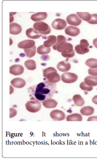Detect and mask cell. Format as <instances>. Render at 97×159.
Segmentation results:
<instances>
[{"mask_svg":"<svg viewBox=\"0 0 97 159\" xmlns=\"http://www.w3.org/2000/svg\"><path fill=\"white\" fill-rule=\"evenodd\" d=\"M92 101L94 104L97 105V95L93 97L92 99Z\"/></svg>","mask_w":97,"mask_h":159,"instance_id":"obj_37","label":"cell"},{"mask_svg":"<svg viewBox=\"0 0 97 159\" xmlns=\"http://www.w3.org/2000/svg\"><path fill=\"white\" fill-rule=\"evenodd\" d=\"M24 51L27 57L31 58L33 57L36 53V47L34 46L30 48L24 49Z\"/></svg>","mask_w":97,"mask_h":159,"instance_id":"obj_26","label":"cell"},{"mask_svg":"<svg viewBox=\"0 0 97 159\" xmlns=\"http://www.w3.org/2000/svg\"><path fill=\"white\" fill-rule=\"evenodd\" d=\"M35 42L33 40H27L20 42L18 46L20 48L27 49L33 47L35 46Z\"/></svg>","mask_w":97,"mask_h":159,"instance_id":"obj_14","label":"cell"},{"mask_svg":"<svg viewBox=\"0 0 97 159\" xmlns=\"http://www.w3.org/2000/svg\"><path fill=\"white\" fill-rule=\"evenodd\" d=\"M80 87L81 89L83 91H91L93 89V87L89 86L85 82H82L80 84Z\"/></svg>","mask_w":97,"mask_h":159,"instance_id":"obj_30","label":"cell"},{"mask_svg":"<svg viewBox=\"0 0 97 159\" xmlns=\"http://www.w3.org/2000/svg\"><path fill=\"white\" fill-rule=\"evenodd\" d=\"M76 13L80 18L84 21H89L91 19V14L88 12H77Z\"/></svg>","mask_w":97,"mask_h":159,"instance_id":"obj_29","label":"cell"},{"mask_svg":"<svg viewBox=\"0 0 97 159\" xmlns=\"http://www.w3.org/2000/svg\"><path fill=\"white\" fill-rule=\"evenodd\" d=\"M89 44L87 40L82 39L80 41V45H77L75 47V51L79 54L84 55L89 52Z\"/></svg>","mask_w":97,"mask_h":159,"instance_id":"obj_4","label":"cell"},{"mask_svg":"<svg viewBox=\"0 0 97 159\" xmlns=\"http://www.w3.org/2000/svg\"><path fill=\"white\" fill-rule=\"evenodd\" d=\"M78 79V75L74 73L66 72L61 75L62 81L67 84L74 83Z\"/></svg>","mask_w":97,"mask_h":159,"instance_id":"obj_7","label":"cell"},{"mask_svg":"<svg viewBox=\"0 0 97 159\" xmlns=\"http://www.w3.org/2000/svg\"><path fill=\"white\" fill-rule=\"evenodd\" d=\"M48 16V14L46 12H38L32 14L31 19L34 22L41 21L45 19Z\"/></svg>","mask_w":97,"mask_h":159,"instance_id":"obj_18","label":"cell"},{"mask_svg":"<svg viewBox=\"0 0 97 159\" xmlns=\"http://www.w3.org/2000/svg\"><path fill=\"white\" fill-rule=\"evenodd\" d=\"M24 67L20 65L15 64L10 67V73L14 75H19L24 72Z\"/></svg>","mask_w":97,"mask_h":159,"instance_id":"obj_11","label":"cell"},{"mask_svg":"<svg viewBox=\"0 0 97 159\" xmlns=\"http://www.w3.org/2000/svg\"><path fill=\"white\" fill-rule=\"evenodd\" d=\"M25 65L29 70H34L36 69V64L35 61L33 60H28L25 62Z\"/></svg>","mask_w":97,"mask_h":159,"instance_id":"obj_25","label":"cell"},{"mask_svg":"<svg viewBox=\"0 0 97 159\" xmlns=\"http://www.w3.org/2000/svg\"><path fill=\"white\" fill-rule=\"evenodd\" d=\"M10 118L16 116L17 113V112L15 109L13 108H10Z\"/></svg>","mask_w":97,"mask_h":159,"instance_id":"obj_35","label":"cell"},{"mask_svg":"<svg viewBox=\"0 0 97 159\" xmlns=\"http://www.w3.org/2000/svg\"><path fill=\"white\" fill-rule=\"evenodd\" d=\"M67 23L70 25L78 26L81 24L82 20L76 14H71L67 18Z\"/></svg>","mask_w":97,"mask_h":159,"instance_id":"obj_8","label":"cell"},{"mask_svg":"<svg viewBox=\"0 0 97 159\" xmlns=\"http://www.w3.org/2000/svg\"><path fill=\"white\" fill-rule=\"evenodd\" d=\"M30 101L43 102L51 98L57 92L56 84L48 81L34 85L27 89Z\"/></svg>","mask_w":97,"mask_h":159,"instance_id":"obj_1","label":"cell"},{"mask_svg":"<svg viewBox=\"0 0 97 159\" xmlns=\"http://www.w3.org/2000/svg\"><path fill=\"white\" fill-rule=\"evenodd\" d=\"M88 73L91 75L94 76H97V68H90L88 70Z\"/></svg>","mask_w":97,"mask_h":159,"instance_id":"obj_34","label":"cell"},{"mask_svg":"<svg viewBox=\"0 0 97 159\" xmlns=\"http://www.w3.org/2000/svg\"><path fill=\"white\" fill-rule=\"evenodd\" d=\"M67 26V23L65 20L61 18L55 19L52 23V28L56 30H63Z\"/></svg>","mask_w":97,"mask_h":159,"instance_id":"obj_10","label":"cell"},{"mask_svg":"<svg viewBox=\"0 0 97 159\" xmlns=\"http://www.w3.org/2000/svg\"><path fill=\"white\" fill-rule=\"evenodd\" d=\"M61 55L63 57L66 58H71L74 56L75 55V51H73L71 52L68 53H61Z\"/></svg>","mask_w":97,"mask_h":159,"instance_id":"obj_33","label":"cell"},{"mask_svg":"<svg viewBox=\"0 0 97 159\" xmlns=\"http://www.w3.org/2000/svg\"><path fill=\"white\" fill-rule=\"evenodd\" d=\"M72 100L75 105L78 107H82L85 104L83 99L79 95H75L73 96Z\"/></svg>","mask_w":97,"mask_h":159,"instance_id":"obj_24","label":"cell"},{"mask_svg":"<svg viewBox=\"0 0 97 159\" xmlns=\"http://www.w3.org/2000/svg\"><path fill=\"white\" fill-rule=\"evenodd\" d=\"M80 112L82 115L89 116L92 115L94 113L95 109L91 107L87 106L82 108Z\"/></svg>","mask_w":97,"mask_h":159,"instance_id":"obj_22","label":"cell"},{"mask_svg":"<svg viewBox=\"0 0 97 159\" xmlns=\"http://www.w3.org/2000/svg\"><path fill=\"white\" fill-rule=\"evenodd\" d=\"M87 22L91 24H97V14H91V19Z\"/></svg>","mask_w":97,"mask_h":159,"instance_id":"obj_32","label":"cell"},{"mask_svg":"<svg viewBox=\"0 0 97 159\" xmlns=\"http://www.w3.org/2000/svg\"><path fill=\"white\" fill-rule=\"evenodd\" d=\"M44 107L46 108H55L58 105L57 102L53 99H48L42 102Z\"/></svg>","mask_w":97,"mask_h":159,"instance_id":"obj_19","label":"cell"},{"mask_svg":"<svg viewBox=\"0 0 97 159\" xmlns=\"http://www.w3.org/2000/svg\"><path fill=\"white\" fill-rule=\"evenodd\" d=\"M73 46L71 43L63 41L58 44L55 51L61 53H68L72 52L73 51Z\"/></svg>","mask_w":97,"mask_h":159,"instance_id":"obj_5","label":"cell"},{"mask_svg":"<svg viewBox=\"0 0 97 159\" xmlns=\"http://www.w3.org/2000/svg\"><path fill=\"white\" fill-rule=\"evenodd\" d=\"M82 119L81 115L78 113L72 114L67 117V121H82Z\"/></svg>","mask_w":97,"mask_h":159,"instance_id":"obj_23","label":"cell"},{"mask_svg":"<svg viewBox=\"0 0 97 159\" xmlns=\"http://www.w3.org/2000/svg\"><path fill=\"white\" fill-rule=\"evenodd\" d=\"M50 116L55 121H61L66 118V115L62 111L55 110L52 111Z\"/></svg>","mask_w":97,"mask_h":159,"instance_id":"obj_9","label":"cell"},{"mask_svg":"<svg viewBox=\"0 0 97 159\" xmlns=\"http://www.w3.org/2000/svg\"><path fill=\"white\" fill-rule=\"evenodd\" d=\"M11 84L12 86L16 88H22L25 86L26 82L22 78H16L11 81Z\"/></svg>","mask_w":97,"mask_h":159,"instance_id":"obj_16","label":"cell"},{"mask_svg":"<svg viewBox=\"0 0 97 159\" xmlns=\"http://www.w3.org/2000/svg\"><path fill=\"white\" fill-rule=\"evenodd\" d=\"M86 65L91 68H97V59L94 58L88 59L86 61Z\"/></svg>","mask_w":97,"mask_h":159,"instance_id":"obj_28","label":"cell"},{"mask_svg":"<svg viewBox=\"0 0 97 159\" xmlns=\"http://www.w3.org/2000/svg\"><path fill=\"white\" fill-rule=\"evenodd\" d=\"M57 39L56 43L53 46V48L55 50V51L56 48V47L59 43L62 42H63V41H64V42H67L66 38L63 36V35H59V36H58L57 37Z\"/></svg>","mask_w":97,"mask_h":159,"instance_id":"obj_31","label":"cell"},{"mask_svg":"<svg viewBox=\"0 0 97 159\" xmlns=\"http://www.w3.org/2000/svg\"><path fill=\"white\" fill-rule=\"evenodd\" d=\"M84 82L89 86H96L97 85V77L92 76H87L84 79Z\"/></svg>","mask_w":97,"mask_h":159,"instance_id":"obj_21","label":"cell"},{"mask_svg":"<svg viewBox=\"0 0 97 159\" xmlns=\"http://www.w3.org/2000/svg\"><path fill=\"white\" fill-rule=\"evenodd\" d=\"M97 121V116H93L88 118L87 121Z\"/></svg>","mask_w":97,"mask_h":159,"instance_id":"obj_36","label":"cell"},{"mask_svg":"<svg viewBox=\"0 0 97 159\" xmlns=\"http://www.w3.org/2000/svg\"><path fill=\"white\" fill-rule=\"evenodd\" d=\"M26 109L31 113H36L40 111L41 108V103L39 102L30 101L25 104Z\"/></svg>","mask_w":97,"mask_h":159,"instance_id":"obj_6","label":"cell"},{"mask_svg":"<svg viewBox=\"0 0 97 159\" xmlns=\"http://www.w3.org/2000/svg\"><path fill=\"white\" fill-rule=\"evenodd\" d=\"M22 28L21 26L16 23L10 24V33L12 35H18L21 33Z\"/></svg>","mask_w":97,"mask_h":159,"instance_id":"obj_17","label":"cell"},{"mask_svg":"<svg viewBox=\"0 0 97 159\" xmlns=\"http://www.w3.org/2000/svg\"><path fill=\"white\" fill-rule=\"evenodd\" d=\"M43 74L45 79L52 83H57L61 80L60 75L53 67H49L44 70Z\"/></svg>","mask_w":97,"mask_h":159,"instance_id":"obj_2","label":"cell"},{"mask_svg":"<svg viewBox=\"0 0 97 159\" xmlns=\"http://www.w3.org/2000/svg\"><path fill=\"white\" fill-rule=\"evenodd\" d=\"M33 27L39 33L43 35H48L51 31L50 26L47 23L43 22L34 23Z\"/></svg>","mask_w":97,"mask_h":159,"instance_id":"obj_3","label":"cell"},{"mask_svg":"<svg viewBox=\"0 0 97 159\" xmlns=\"http://www.w3.org/2000/svg\"><path fill=\"white\" fill-rule=\"evenodd\" d=\"M57 41L56 37L54 35H51L48 37L47 40L45 41L43 45L46 47L50 48L53 45H54Z\"/></svg>","mask_w":97,"mask_h":159,"instance_id":"obj_20","label":"cell"},{"mask_svg":"<svg viewBox=\"0 0 97 159\" xmlns=\"http://www.w3.org/2000/svg\"><path fill=\"white\" fill-rule=\"evenodd\" d=\"M26 35L30 39H37L42 37V35L33 28H30L26 31Z\"/></svg>","mask_w":97,"mask_h":159,"instance_id":"obj_15","label":"cell"},{"mask_svg":"<svg viewBox=\"0 0 97 159\" xmlns=\"http://www.w3.org/2000/svg\"><path fill=\"white\" fill-rule=\"evenodd\" d=\"M51 51L50 48L46 47L43 45H41L37 48V52L40 55L48 54Z\"/></svg>","mask_w":97,"mask_h":159,"instance_id":"obj_27","label":"cell"},{"mask_svg":"<svg viewBox=\"0 0 97 159\" xmlns=\"http://www.w3.org/2000/svg\"><path fill=\"white\" fill-rule=\"evenodd\" d=\"M66 34L72 37L78 36L80 34V29L77 27L72 26H69L65 30Z\"/></svg>","mask_w":97,"mask_h":159,"instance_id":"obj_12","label":"cell"},{"mask_svg":"<svg viewBox=\"0 0 97 159\" xmlns=\"http://www.w3.org/2000/svg\"><path fill=\"white\" fill-rule=\"evenodd\" d=\"M93 43L94 46L97 48V38L93 40Z\"/></svg>","mask_w":97,"mask_h":159,"instance_id":"obj_38","label":"cell"},{"mask_svg":"<svg viewBox=\"0 0 97 159\" xmlns=\"http://www.w3.org/2000/svg\"></svg>","mask_w":97,"mask_h":159,"instance_id":"obj_39","label":"cell"},{"mask_svg":"<svg viewBox=\"0 0 97 159\" xmlns=\"http://www.w3.org/2000/svg\"><path fill=\"white\" fill-rule=\"evenodd\" d=\"M57 68L61 72L68 71L71 68V65L67 60L61 61L58 63Z\"/></svg>","mask_w":97,"mask_h":159,"instance_id":"obj_13","label":"cell"}]
</instances>
